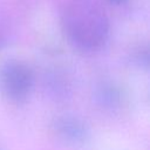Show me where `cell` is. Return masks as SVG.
I'll return each instance as SVG.
<instances>
[{"mask_svg": "<svg viewBox=\"0 0 150 150\" xmlns=\"http://www.w3.org/2000/svg\"><path fill=\"white\" fill-rule=\"evenodd\" d=\"M132 60L135 62V64L139 68H143V69H148L149 67V54H148V49L146 48H141L138 49L134 56H132Z\"/></svg>", "mask_w": 150, "mask_h": 150, "instance_id": "8992f818", "label": "cell"}, {"mask_svg": "<svg viewBox=\"0 0 150 150\" xmlns=\"http://www.w3.org/2000/svg\"><path fill=\"white\" fill-rule=\"evenodd\" d=\"M50 130L56 139L71 146L86 144L91 136L89 124L80 116L73 114H61L55 116L52 120Z\"/></svg>", "mask_w": 150, "mask_h": 150, "instance_id": "3957f363", "label": "cell"}, {"mask_svg": "<svg viewBox=\"0 0 150 150\" xmlns=\"http://www.w3.org/2000/svg\"><path fill=\"white\" fill-rule=\"evenodd\" d=\"M95 103L105 111H117L124 101L122 89L111 81H101L94 88Z\"/></svg>", "mask_w": 150, "mask_h": 150, "instance_id": "277c9868", "label": "cell"}, {"mask_svg": "<svg viewBox=\"0 0 150 150\" xmlns=\"http://www.w3.org/2000/svg\"><path fill=\"white\" fill-rule=\"evenodd\" d=\"M61 26L68 42L82 53L100 52L109 40V19L93 0H71L61 13Z\"/></svg>", "mask_w": 150, "mask_h": 150, "instance_id": "6da1fadb", "label": "cell"}, {"mask_svg": "<svg viewBox=\"0 0 150 150\" xmlns=\"http://www.w3.org/2000/svg\"><path fill=\"white\" fill-rule=\"evenodd\" d=\"M35 87L33 68L21 60H8L0 68V93L13 103H23Z\"/></svg>", "mask_w": 150, "mask_h": 150, "instance_id": "7a4b0ae2", "label": "cell"}, {"mask_svg": "<svg viewBox=\"0 0 150 150\" xmlns=\"http://www.w3.org/2000/svg\"><path fill=\"white\" fill-rule=\"evenodd\" d=\"M108 1L111 4H115V5H123L127 2V0H108Z\"/></svg>", "mask_w": 150, "mask_h": 150, "instance_id": "52a82bcc", "label": "cell"}, {"mask_svg": "<svg viewBox=\"0 0 150 150\" xmlns=\"http://www.w3.org/2000/svg\"><path fill=\"white\" fill-rule=\"evenodd\" d=\"M46 94L54 101H66L71 96L73 82L62 71L54 70L48 73L43 80Z\"/></svg>", "mask_w": 150, "mask_h": 150, "instance_id": "5b68a950", "label": "cell"}]
</instances>
